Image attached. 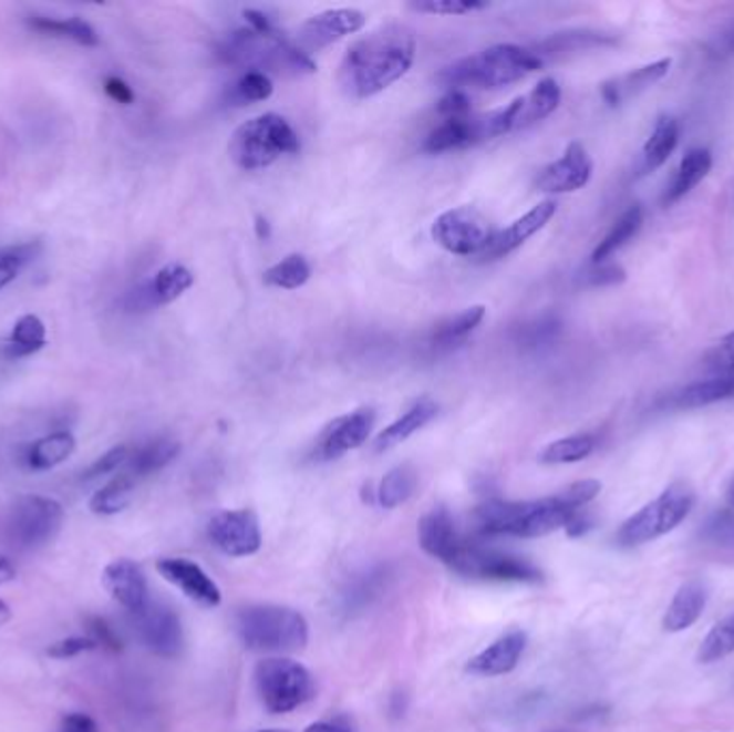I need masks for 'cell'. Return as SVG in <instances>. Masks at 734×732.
Listing matches in <instances>:
<instances>
[{
    "label": "cell",
    "mask_w": 734,
    "mask_h": 732,
    "mask_svg": "<svg viewBox=\"0 0 734 732\" xmlns=\"http://www.w3.org/2000/svg\"><path fill=\"white\" fill-rule=\"evenodd\" d=\"M102 585L114 601L138 615L148 606V585L141 565L132 558H116L105 565Z\"/></svg>",
    "instance_id": "cell-17"
},
{
    "label": "cell",
    "mask_w": 734,
    "mask_h": 732,
    "mask_svg": "<svg viewBox=\"0 0 734 732\" xmlns=\"http://www.w3.org/2000/svg\"><path fill=\"white\" fill-rule=\"evenodd\" d=\"M75 452V439L68 430L52 432L48 436L37 439L24 450V464L31 471H50L63 464Z\"/></svg>",
    "instance_id": "cell-28"
},
{
    "label": "cell",
    "mask_w": 734,
    "mask_h": 732,
    "mask_svg": "<svg viewBox=\"0 0 734 732\" xmlns=\"http://www.w3.org/2000/svg\"><path fill=\"white\" fill-rule=\"evenodd\" d=\"M365 27V13L359 9H327L306 20L299 29V48L303 52L322 50L342 37L352 35Z\"/></svg>",
    "instance_id": "cell-15"
},
{
    "label": "cell",
    "mask_w": 734,
    "mask_h": 732,
    "mask_svg": "<svg viewBox=\"0 0 734 732\" xmlns=\"http://www.w3.org/2000/svg\"><path fill=\"white\" fill-rule=\"evenodd\" d=\"M45 347V324L35 315H24L11 329L4 352L11 359L31 357Z\"/></svg>",
    "instance_id": "cell-35"
},
{
    "label": "cell",
    "mask_w": 734,
    "mask_h": 732,
    "mask_svg": "<svg viewBox=\"0 0 734 732\" xmlns=\"http://www.w3.org/2000/svg\"><path fill=\"white\" fill-rule=\"evenodd\" d=\"M417 39L404 24H386L354 41L340 65V86L354 100H368L402 80L415 63Z\"/></svg>",
    "instance_id": "cell-1"
},
{
    "label": "cell",
    "mask_w": 734,
    "mask_h": 732,
    "mask_svg": "<svg viewBox=\"0 0 734 732\" xmlns=\"http://www.w3.org/2000/svg\"><path fill=\"white\" fill-rule=\"evenodd\" d=\"M449 569L464 578L492 580V582L535 585L541 582L544 578L541 569L525 557L486 548L477 539H464L457 557L449 563Z\"/></svg>",
    "instance_id": "cell-8"
},
{
    "label": "cell",
    "mask_w": 734,
    "mask_h": 732,
    "mask_svg": "<svg viewBox=\"0 0 734 732\" xmlns=\"http://www.w3.org/2000/svg\"><path fill=\"white\" fill-rule=\"evenodd\" d=\"M65 520L63 505L50 496L29 494L15 501L7 518V535L11 544L24 550L41 548L52 542Z\"/></svg>",
    "instance_id": "cell-9"
},
{
    "label": "cell",
    "mask_w": 734,
    "mask_h": 732,
    "mask_svg": "<svg viewBox=\"0 0 734 732\" xmlns=\"http://www.w3.org/2000/svg\"><path fill=\"white\" fill-rule=\"evenodd\" d=\"M694 489L688 484H672L649 505L635 512L621 524L617 533V544L623 548H635L649 544L665 533L674 530L694 509Z\"/></svg>",
    "instance_id": "cell-7"
},
{
    "label": "cell",
    "mask_w": 734,
    "mask_h": 732,
    "mask_svg": "<svg viewBox=\"0 0 734 732\" xmlns=\"http://www.w3.org/2000/svg\"><path fill=\"white\" fill-rule=\"evenodd\" d=\"M235 631L245 649L256 653H294L310 640L306 617L294 608L273 604L241 608L235 617Z\"/></svg>",
    "instance_id": "cell-3"
},
{
    "label": "cell",
    "mask_w": 734,
    "mask_h": 732,
    "mask_svg": "<svg viewBox=\"0 0 734 732\" xmlns=\"http://www.w3.org/2000/svg\"><path fill=\"white\" fill-rule=\"evenodd\" d=\"M29 27L41 33V35L56 37V39H70L77 45L84 48H95L100 45V35L95 33V29L84 22L82 18H70V20H56V18H43V16H35L33 20H29Z\"/></svg>",
    "instance_id": "cell-32"
},
{
    "label": "cell",
    "mask_w": 734,
    "mask_h": 732,
    "mask_svg": "<svg viewBox=\"0 0 734 732\" xmlns=\"http://www.w3.org/2000/svg\"><path fill=\"white\" fill-rule=\"evenodd\" d=\"M734 653V612L726 615L706 633L699 651V662L713 663Z\"/></svg>",
    "instance_id": "cell-42"
},
{
    "label": "cell",
    "mask_w": 734,
    "mask_h": 732,
    "mask_svg": "<svg viewBox=\"0 0 734 732\" xmlns=\"http://www.w3.org/2000/svg\"><path fill=\"white\" fill-rule=\"evenodd\" d=\"M386 580H389V569L386 567H376V569L363 574L342 595L344 610L354 612V610H361V608L370 606L376 597H381L385 591Z\"/></svg>",
    "instance_id": "cell-37"
},
{
    "label": "cell",
    "mask_w": 734,
    "mask_h": 732,
    "mask_svg": "<svg viewBox=\"0 0 734 732\" xmlns=\"http://www.w3.org/2000/svg\"><path fill=\"white\" fill-rule=\"evenodd\" d=\"M411 7L421 13H434V16H468V13L488 9L489 2H484V0H425V2H413Z\"/></svg>",
    "instance_id": "cell-45"
},
{
    "label": "cell",
    "mask_w": 734,
    "mask_h": 732,
    "mask_svg": "<svg viewBox=\"0 0 734 732\" xmlns=\"http://www.w3.org/2000/svg\"><path fill=\"white\" fill-rule=\"evenodd\" d=\"M273 95V82L265 71H247L230 91V102L237 105L265 102Z\"/></svg>",
    "instance_id": "cell-43"
},
{
    "label": "cell",
    "mask_w": 734,
    "mask_h": 732,
    "mask_svg": "<svg viewBox=\"0 0 734 732\" xmlns=\"http://www.w3.org/2000/svg\"><path fill=\"white\" fill-rule=\"evenodd\" d=\"M9 621H11V608L7 606V601L0 599V628H2L4 623H9Z\"/></svg>",
    "instance_id": "cell-59"
},
{
    "label": "cell",
    "mask_w": 734,
    "mask_h": 732,
    "mask_svg": "<svg viewBox=\"0 0 734 732\" xmlns=\"http://www.w3.org/2000/svg\"><path fill=\"white\" fill-rule=\"evenodd\" d=\"M415 488H417L415 468L411 464H402V466L391 468L383 477V482L376 489V501L385 509H395L413 496Z\"/></svg>",
    "instance_id": "cell-36"
},
{
    "label": "cell",
    "mask_w": 734,
    "mask_h": 732,
    "mask_svg": "<svg viewBox=\"0 0 734 732\" xmlns=\"http://www.w3.org/2000/svg\"><path fill=\"white\" fill-rule=\"evenodd\" d=\"M192 286H194V274L178 262H170L162 267L148 283H144L134 297L138 299L141 308H157L173 303Z\"/></svg>",
    "instance_id": "cell-23"
},
{
    "label": "cell",
    "mask_w": 734,
    "mask_h": 732,
    "mask_svg": "<svg viewBox=\"0 0 734 732\" xmlns=\"http://www.w3.org/2000/svg\"><path fill=\"white\" fill-rule=\"evenodd\" d=\"M670 68H672V59H660V61L649 63L644 68L631 70L626 75L612 78V80H608V82L601 84V89H599L601 100L610 105V107H617V105L628 102L633 95L647 91L655 82H660L662 78L668 75Z\"/></svg>",
    "instance_id": "cell-22"
},
{
    "label": "cell",
    "mask_w": 734,
    "mask_h": 732,
    "mask_svg": "<svg viewBox=\"0 0 734 732\" xmlns=\"http://www.w3.org/2000/svg\"><path fill=\"white\" fill-rule=\"evenodd\" d=\"M104 89L105 93H107V97L114 100L116 104L130 105L134 104V100H136L132 86H130L125 80H121L118 75H110V78H105Z\"/></svg>",
    "instance_id": "cell-53"
},
{
    "label": "cell",
    "mask_w": 734,
    "mask_h": 732,
    "mask_svg": "<svg viewBox=\"0 0 734 732\" xmlns=\"http://www.w3.org/2000/svg\"><path fill=\"white\" fill-rule=\"evenodd\" d=\"M484 318H486V308L473 306L454 318L441 322L432 333V342L436 347H452L455 342H462L484 322Z\"/></svg>",
    "instance_id": "cell-38"
},
{
    "label": "cell",
    "mask_w": 734,
    "mask_h": 732,
    "mask_svg": "<svg viewBox=\"0 0 734 732\" xmlns=\"http://www.w3.org/2000/svg\"><path fill=\"white\" fill-rule=\"evenodd\" d=\"M100 645L93 640V638H84V636H71V638H65V640H59L54 645H50L48 649V656L54 658V660H71L80 653H86V651H93L97 649Z\"/></svg>",
    "instance_id": "cell-47"
},
{
    "label": "cell",
    "mask_w": 734,
    "mask_h": 732,
    "mask_svg": "<svg viewBox=\"0 0 734 732\" xmlns=\"http://www.w3.org/2000/svg\"><path fill=\"white\" fill-rule=\"evenodd\" d=\"M436 110L443 116V121L466 118V116H471V97L459 89H449L436 105Z\"/></svg>",
    "instance_id": "cell-48"
},
{
    "label": "cell",
    "mask_w": 734,
    "mask_h": 732,
    "mask_svg": "<svg viewBox=\"0 0 734 732\" xmlns=\"http://www.w3.org/2000/svg\"><path fill=\"white\" fill-rule=\"evenodd\" d=\"M61 732H100V726L86 713H70L61 722Z\"/></svg>",
    "instance_id": "cell-54"
},
{
    "label": "cell",
    "mask_w": 734,
    "mask_h": 732,
    "mask_svg": "<svg viewBox=\"0 0 734 732\" xmlns=\"http://www.w3.org/2000/svg\"><path fill=\"white\" fill-rule=\"evenodd\" d=\"M619 39L608 33L599 31H567L546 39L541 43V52L557 56V54H567V52H578V50H589V48H603V45H614Z\"/></svg>",
    "instance_id": "cell-39"
},
{
    "label": "cell",
    "mask_w": 734,
    "mask_h": 732,
    "mask_svg": "<svg viewBox=\"0 0 734 732\" xmlns=\"http://www.w3.org/2000/svg\"><path fill=\"white\" fill-rule=\"evenodd\" d=\"M376 423L374 409H359L344 417L333 419L318 436L312 457L318 462H331L352 450H359L372 434Z\"/></svg>",
    "instance_id": "cell-12"
},
{
    "label": "cell",
    "mask_w": 734,
    "mask_h": 732,
    "mask_svg": "<svg viewBox=\"0 0 734 732\" xmlns=\"http://www.w3.org/2000/svg\"><path fill=\"white\" fill-rule=\"evenodd\" d=\"M593 176V162L580 142H571L562 157L539 171L535 187L544 194H569L582 189Z\"/></svg>",
    "instance_id": "cell-14"
},
{
    "label": "cell",
    "mask_w": 734,
    "mask_h": 732,
    "mask_svg": "<svg viewBox=\"0 0 734 732\" xmlns=\"http://www.w3.org/2000/svg\"><path fill=\"white\" fill-rule=\"evenodd\" d=\"M722 377H724V381H726V386H728V400H733V398H734V368H733V370H728V372H722Z\"/></svg>",
    "instance_id": "cell-60"
},
{
    "label": "cell",
    "mask_w": 734,
    "mask_h": 732,
    "mask_svg": "<svg viewBox=\"0 0 734 732\" xmlns=\"http://www.w3.org/2000/svg\"><path fill=\"white\" fill-rule=\"evenodd\" d=\"M597 439L593 434H576V436H567V439H559L555 443H550L541 454H539V462L541 464H571V462H580L587 460L589 455L593 454Z\"/></svg>",
    "instance_id": "cell-40"
},
{
    "label": "cell",
    "mask_w": 734,
    "mask_h": 732,
    "mask_svg": "<svg viewBox=\"0 0 734 732\" xmlns=\"http://www.w3.org/2000/svg\"><path fill=\"white\" fill-rule=\"evenodd\" d=\"M132 457V450L125 447V445H118V447H112L110 452H105L100 460H95L82 475L84 482H93V480H100L104 475H110L114 471H118L121 466H125Z\"/></svg>",
    "instance_id": "cell-46"
},
{
    "label": "cell",
    "mask_w": 734,
    "mask_h": 732,
    "mask_svg": "<svg viewBox=\"0 0 734 732\" xmlns=\"http://www.w3.org/2000/svg\"><path fill=\"white\" fill-rule=\"evenodd\" d=\"M706 606V589L700 585L699 580L685 582L674 599L670 601L668 610L664 615V629L665 631H683V629L692 628L702 615Z\"/></svg>",
    "instance_id": "cell-27"
},
{
    "label": "cell",
    "mask_w": 734,
    "mask_h": 732,
    "mask_svg": "<svg viewBox=\"0 0 734 732\" xmlns=\"http://www.w3.org/2000/svg\"><path fill=\"white\" fill-rule=\"evenodd\" d=\"M706 365L711 370H717V374L728 372L734 368V331L728 333L720 344L706 354Z\"/></svg>",
    "instance_id": "cell-49"
},
{
    "label": "cell",
    "mask_w": 734,
    "mask_h": 732,
    "mask_svg": "<svg viewBox=\"0 0 734 732\" xmlns=\"http://www.w3.org/2000/svg\"><path fill=\"white\" fill-rule=\"evenodd\" d=\"M681 138V125L674 116L670 114H662L655 121V127L651 132L649 140L644 142L642 148V171L644 173H653L658 168H662L668 157L674 153L676 144Z\"/></svg>",
    "instance_id": "cell-29"
},
{
    "label": "cell",
    "mask_w": 734,
    "mask_h": 732,
    "mask_svg": "<svg viewBox=\"0 0 734 732\" xmlns=\"http://www.w3.org/2000/svg\"><path fill=\"white\" fill-rule=\"evenodd\" d=\"M86 626H89V633H91L89 638H93L100 647H107L110 651H121V649H123V647H121V638L116 636L114 629L105 623L104 619H100V617H91V619L86 621Z\"/></svg>",
    "instance_id": "cell-50"
},
{
    "label": "cell",
    "mask_w": 734,
    "mask_h": 732,
    "mask_svg": "<svg viewBox=\"0 0 734 732\" xmlns=\"http://www.w3.org/2000/svg\"><path fill=\"white\" fill-rule=\"evenodd\" d=\"M303 732H352V726L347 718H335V720L314 722Z\"/></svg>",
    "instance_id": "cell-56"
},
{
    "label": "cell",
    "mask_w": 734,
    "mask_h": 732,
    "mask_svg": "<svg viewBox=\"0 0 734 732\" xmlns=\"http://www.w3.org/2000/svg\"><path fill=\"white\" fill-rule=\"evenodd\" d=\"M301 142L290 123L276 114L267 112L249 118L230 138L228 153L241 171H262L276 164L283 155L299 153Z\"/></svg>",
    "instance_id": "cell-4"
},
{
    "label": "cell",
    "mask_w": 734,
    "mask_h": 732,
    "mask_svg": "<svg viewBox=\"0 0 734 732\" xmlns=\"http://www.w3.org/2000/svg\"><path fill=\"white\" fill-rule=\"evenodd\" d=\"M39 247L41 245L33 241V244L11 245L0 249V290L18 278L31 260H35Z\"/></svg>",
    "instance_id": "cell-44"
},
{
    "label": "cell",
    "mask_w": 734,
    "mask_h": 732,
    "mask_svg": "<svg viewBox=\"0 0 734 732\" xmlns=\"http://www.w3.org/2000/svg\"><path fill=\"white\" fill-rule=\"evenodd\" d=\"M706 52L713 59H728V56H734V20L733 22H728L717 35L709 39Z\"/></svg>",
    "instance_id": "cell-51"
},
{
    "label": "cell",
    "mask_w": 734,
    "mask_h": 732,
    "mask_svg": "<svg viewBox=\"0 0 734 732\" xmlns=\"http://www.w3.org/2000/svg\"><path fill=\"white\" fill-rule=\"evenodd\" d=\"M591 528H593V518H591L585 509L576 512V514L571 516V520L565 526V530H567L569 537H582V535H587Z\"/></svg>",
    "instance_id": "cell-55"
},
{
    "label": "cell",
    "mask_w": 734,
    "mask_h": 732,
    "mask_svg": "<svg viewBox=\"0 0 734 732\" xmlns=\"http://www.w3.org/2000/svg\"><path fill=\"white\" fill-rule=\"evenodd\" d=\"M157 571L164 580L180 589V594L189 597L203 608H217L221 604V591L209 574L189 558H159Z\"/></svg>",
    "instance_id": "cell-16"
},
{
    "label": "cell",
    "mask_w": 734,
    "mask_h": 732,
    "mask_svg": "<svg viewBox=\"0 0 734 732\" xmlns=\"http://www.w3.org/2000/svg\"><path fill=\"white\" fill-rule=\"evenodd\" d=\"M256 692L273 715L290 713L316 697L312 672L290 658H267L254 668Z\"/></svg>",
    "instance_id": "cell-6"
},
{
    "label": "cell",
    "mask_w": 734,
    "mask_h": 732,
    "mask_svg": "<svg viewBox=\"0 0 734 732\" xmlns=\"http://www.w3.org/2000/svg\"><path fill=\"white\" fill-rule=\"evenodd\" d=\"M711 166H713V155L709 148H690L683 155L672 183L665 187L664 198H662L664 207H672L681 198H685L700 181L711 173Z\"/></svg>",
    "instance_id": "cell-25"
},
{
    "label": "cell",
    "mask_w": 734,
    "mask_h": 732,
    "mask_svg": "<svg viewBox=\"0 0 734 732\" xmlns=\"http://www.w3.org/2000/svg\"><path fill=\"white\" fill-rule=\"evenodd\" d=\"M210 544L226 557H251L262 546L258 516L251 509L219 512L209 520Z\"/></svg>",
    "instance_id": "cell-11"
},
{
    "label": "cell",
    "mask_w": 734,
    "mask_h": 732,
    "mask_svg": "<svg viewBox=\"0 0 734 732\" xmlns=\"http://www.w3.org/2000/svg\"><path fill=\"white\" fill-rule=\"evenodd\" d=\"M436 415H438V404L430 398H421L420 402H415L402 417L395 419L376 436L374 452L383 454V452L393 450L395 445L404 443L415 432H420L421 427H425Z\"/></svg>",
    "instance_id": "cell-24"
},
{
    "label": "cell",
    "mask_w": 734,
    "mask_h": 732,
    "mask_svg": "<svg viewBox=\"0 0 734 732\" xmlns=\"http://www.w3.org/2000/svg\"><path fill=\"white\" fill-rule=\"evenodd\" d=\"M526 649V633L523 629H509L500 638H496L484 651L466 663V672L475 677H500L511 670L523 660Z\"/></svg>",
    "instance_id": "cell-20"
},
{
    "label": "cell",
    "mask_w": 734,
    "mask_h": 732,
    "mask_svg": "<svg viewBox=\"0 0 734 732\" xmlns=\"http://www.w3.org/2000/svg\"><path fill=\"white\" fill-rule=\"evenodd\" d=\"M557 215V203L555 200H544L537 207L528 210L523 217H518L509 228L494 233L486 251L479 256L482 262H492L498 260L520 245H525L530 237H535L539 230L548 226V221Z\"/></svg>",
    "instance_id": "cell-18"
},
{
    "label": "cell",
    "mask_w": 734,
    "mask_h": 732,
    "mask_svg": "<svg viewBox=\"0 0 734 732\" xmlns=\"http://www.w3.org/2000/svg\"><path fill=\"white\" fill-rule=\"evenodd\" d=\"M310 276H312V267H310L308 258L301 254H290V256L281 258L278 265H273L271 269L265 271V281L276 288L294 290V288H301Z\"/></svg>",
    "instance_id": "cell-41"
},
{
    "label": "cell",
    "mask_w": 734,
    "mask_h": 732,
    "mask_svg": "<svg viewBox=\"0 0 734 732\" xmlns=\"http://www.w3.org/2000/svg\"><path fill=\"white\" fill-rule=\"evenodd\" d=\"M541 65L544 61L537 52L514 43H498L447 65L438 73V82L459 91L466 86L498 91L525 80L526 75L541 70Z\"/></svg>",
    "instance_id": "cell-2"
},
{
    "label": "cell",
    "mask_w": 734,
    "mask_h": 732,
    "mask_svg": "<svg viewBox=\"0 0 734 732\" xmlns=\"http://www.w3.org/2000/svg\"><path fill=\"white\" fill-rule=\"evenodd\" d=\"M486 140L488 138H486L482 114L479 116L471 114L466 118L443 121L436 130H432L427 134V138L423 142V151L438 155V153H447V151L468 148V146L486 142Z\"/></svg>",
    "instance_id": "cell-21"
},
{
    "label": "cell",
    "mask_w": 734,
    "mask_h": 732,
    "mask_svg": "<svg viewBox=\"0 0 734 732\" xmlns=\"http://www.w3.org/2000/svg\"><path fill=\"white\" fill-rule=\"evenodd\" d=\"M593 271L587 274V283L589 286H614L626 281V271L619 265H593Z\"/></svg>",
    "instance_id": "cell-52"
},
{
    "label": "cell",
    "mask_w": 734,
    "mask_h": 732,
    "mask_svg": "<svg viewBox=\"0 0 734 732\" xmlns=\"http://www.w3.org/2000/svg\"><path fill=\"white\" fill-rule=\"evenodd\" d=\"M219 54L232 65H247L256 71L271 70L283 73H314L316 63L308 52L288 41L280 31L256 33L241 29L228 37Z\"/></svg>",
    "instance_id": "cell-5"
},
{
    "label": "cell",
    "mask_w": 734,
    "mask_h": 732,
    "mask_svg": "<svg viewBox=\"0 0 734 732\" xmlns=\"http://www.w3.org/2000/svg\"><path fill=\"white\" fill-rule=\"evenodd\" d=\"M256 233H258V239H269L271 237V226L265 217H256Z\"/></svg>",
    "instance_id": "cell-58"
},
{
    "label": "cell",
    "mask_w": 734,
    "mask_h": 732,
    "mask_svg": "<svg viewBox=\"0 0 734 732\" xmlns=\"http://www.w3.org/2000/svg\"><path fill=\"white\" fill-rule=\"evenodd\" d=\"M417 535H420V546L423 548V553L438 558L447 567L457 557V553L466 539L464 535H459L447 507L430 509L420 520Z\"/></svg>",
    "instance_id": "cell-19"
},
{
    "label": "cell",
    "mask_w": 734,
    "mask_h": 732,
    "mask_svg": "<svg viewBox=\"0 0 734 732\" xmlns=\"http://www.w3.org/2000/svg\"><path fill=\"white\" fill-rule=\"evenodd\" d=\"M726 501H728V505L734 509V477L733 482L728 484V489H726Z\"/></svg>",
    "instance_id": "cell-61"
},
{
    "label": "cell",
    "mask_w": 734,
    "mask_h": 732,
    "mask_svg": "<svg viewBox=\"0 0 734 732\" xmlns=\"http://www.w3.org/2000/svg\"><path fill=\"white\" fill-rule=\"evenodd\" d=\"M136 629L142 645L159 658L173 660L183 651V626L173 608L148 601V606L136 615Z\"/></svg>",
    "instance_id": "cell-13"
},
{
    "label": "cell",
    "mask_w": 734,
    "mask_h": 732,
    "mask_svg": "<svg viewBox=\"0 0 734 732\" xmlns=\"http://www.w3.org/2000/svg\"><path fill=\"white\" fill-rule=\"evenodd\" d=\"M180 452V445L170 439H155L151 443H146L141 450L132 452L130 462L125 464L127 473L136 480L148 477L162 468H166L176 455Z\"/></svg>",
    "instance_id": "cell-30"
},
{
    "label": "cell",
    "mask_w": 734,
    "mask_h": 732,
    "mask_svg": "<svg viewBox=\"0 0 734 732\" xmlns=\"http://www.w3.org/2000/svg\"><path fill=\"white\" fill-rule=\"evenodd\" d=\"M642 219H644V213H642V207L640 205H633L630 209L626 210L617 221L614 226L610 228V233L599 241V245L595 247L593 254H591V262L593 265H599V262H606L617 249H621L623 245L630 241L631 237L638 235L640 226H642Z\"/></svg>",
    "instance_id": "cell-33"
},
{
    "label": "cell",
    "mask_w": 734,
    "mask_h": 732,
    "mask_svg": "<svg viewBox=\"0 0 734 732\" xmlns=\"http://www.w3.org/2000/svg\"><path fill=\"white\" fill-rule=\"evenodd\" d=\"M258 732H288V731H281V729H269V731H258Z\"/></svg>",
    "instance_id": "cell-62"
},
{
    "label": "cell",
    "mask_w": 734,
    "mask_h": 732,
    "mask_svg": "<svg viewBox=\"0 0 734 732\" xmlns=\"http://www.w3.org/2000/svg\"><path fill=\"white\" fill-rule=\"evenodd\" d=\"M496 230L475 207H455L432 224V239L455 256H482Z\"/></svg>",
    "instance_id": "cell-10"
},
{
    "label": "cell",
    "mask_w": 734,
    "mask_h": 732,
    "mask_svg": "<svg viewBox=\"0 0 734 732\" xmlns=\"http://www.w3.org/2000/svg\"><path fill=\"white\" fill-rule=\"evenodd\" d=\"M516 104V130H525L546 116H550L560 104V86L555 78H544L528 95L514 100Z\"/></svg>",
    "instance_id": "cell-26"
},
{
    "label": "cell",
    "mask_w": 734,
    "mask_h": 732,
    "mask_svg": "<svg viewBox=\"0 0 734 732\" xmlns=\"http://www.w3.org/2000/svg\"><path fill=\"white\" fill-rule=\"evenodd\" d=\"M15 565L9 560V558L4 557V555H0V587L2 585H7V582H11V580H15Z\"/></svg>",
    "instance_id": "cell-57"
},
{
    "label": "cell",
    "mask_w": 734,
    "mask_h": 732,
    "mask_svg": "<svg viewBox=\"0 0 734 732\" xmlns=\"http://www.w3.org/2000/svg\"><path fill=\"white\" fill-rule=\"evenodd\" d=\"M722 400H728V386L722 374H715L711 379L688 384L685 389L676 391L670 398L668 406L670 409H700V406H709V404H715Z\"/></svg>",
    "instance_id": "cell-34"
},
{
    "label": "cell",
    "mask_w": 734,
    "mask_h": 732,
    "mask_svg": "<svg viewBox=\"0 0 734 732\" xmlns=\"http://www.w3.org/2000/svg\"><path fill=\"white\" fill-rule=\"evenodd\" d=\"M138 480L132 477L127 471L107 482L104 488L97 489L89 503L91 512L97 516H114L130 507L134 494H136Z\"/></svg>",
    "instance_id": "cell-31"
}]
</instances>
